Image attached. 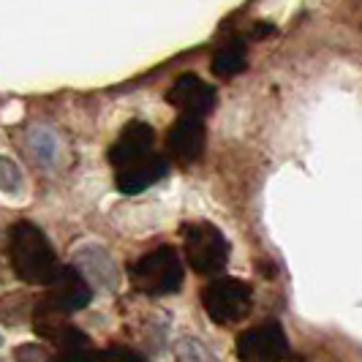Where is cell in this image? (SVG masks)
I'll return each mask as SVG.
<instances>
[{
  "mask_svg": "<svg viewBox=\"0 0 362 362\" xmlns=\"http://www.w3.org/2000/svg\"><path fill=\"white\" fill-rule=\"evenodd\" d=\"M166 101L175 109H180L185 117H204L216 109L218 93L213 85H207L197 74H182L175 79V85L166 90Z\"/></svg>",
  "mask_w": 362,
  "mask_h": 362,
  "instance_id": "7",
  "label": "cell"
},
{
  "mask_svg": "<svg viewBox=\"0 0 362 362\" xmlns=\"http://www.w3.org/2000/svg\"><path fill=\"white\" fill-rule=\"evenodd\" d=\"M79 262L85 264V270H88V275H90L93 281H98V284H104L109 289H115V284H117V270H115L112 256H109L104 248H98V245L82 248V251H79Z\"/></svg>",
  "mask_w": 362,
  "mask_h": 362,
  "instance_id": "12",
  "label": "cell"
},
{
  "mask_svg": "<svg viewBox=\"0 0 362 362\" xmlns=\"http://www.w3.org/2000/svg\"><path fill=\"white\" fill-rule=\"evenodd\" d=\"M47 286H49V291H47L44 303L63 316H69L74 310H82L93 297L88 278L74 267H57Z\"/></svg>",
  "mask_w": 362,
  "mask_h": 362,
  "instance_id": "6",
  "label": "cell"
},
{
  "mask_svg": "<svg viewBox=\"0 0 362 362\" xmlns=\"http://www.w3.org/2000/svg\"><path fill=\"white\" fill-rule=\"evenodd\" d=\"M128 278L134 289L150 297L175 294L182 286V259L177 248L161 245V248L147 251L128 267Z\"/></svg>",
  "mask_w": 362,
  "mask_h": 362,
  "instance_id": "2",
  "label": "cell"
},
{
  "mask_svg": "<svg viewBox=\"0 0 362 362\" xmlns=\"http://www.w3.org/2000/svg\"><path fill=\"white\" fill-rule=\"evenodd\" d=\"M22 172H19V166L11 158H6V156H0V191L3 194H19L22 191Z\"/></svg>",
  "mask_w": 362,
  "mask_h": 362,
  "instance_id": "16",
  "label": "cell"
},
{
  "mask_svg": "<svg viewBox=\"0 0 362 362\" xmlns=\"http://www.w3.org/2000/svg\"><path fill=\"white\" fill-rule=\"evenodd\" d=\"M33 329H36L38 338L49 341V344H57L66 332H69V325H66V316L57 313L54 308H49L44 300L38 303L36 313H33Z\"/></svg>",
  "mask_w": 362,
  "mask_h": 362,
  "instance_id": "14",
  "label": "cell"
},
{
  "mask_svg": "<svg viewBox=\"0 0 362 362\" xmlns=\"http://www.w3.org/2000/svg\"><path fill=\"white\" fill-rule=\"evenodd\" d=\"M204 145H207V131H204V123L199 117H185L182 115L166 134V150L182 166L199 161Z\"/></svg>",
  "mask_w": 362,
  "mask_h": 362,
  "instance_id": "9",
  "label": "cell"
},
{
  "mask_svg": "<svg viewBox=\"0 0 362 362\" xmlns=\"http://www.w3.org/2000/svg\"><path fill=\"white\" fill-rule=\"evenodd\" d=\"M8 259H11V267L19 281L33 284V286H47L57 270V256H54L49 240L30 221H19L11 226Z\"/></svg>",
  "mask_w": 362,
  "mask_h": 362,
  "instance_id": "1",
  "label": "cell"
},
{
  "mask_svg": "<svg viewBox=\"0 0 362 362\" xmlns=\"http://www.w3.org/2000/svg\"><path fill=\"white\" fill-rule=\"evenodd\" d=\"M153 142H156V131L142 120H131L115 139V145L109 147L107 158L115 169H126L131 163H139L147 156H153Z\"/></svg>",
  "mask_w": 362,
  "mask_h": 362,
  "instance_id": "8",
  "label": "cell"
},
{
  "mask_svg": "<svg viewBox=\"0 0 362 362\" xmlns=\"http://www.w3.org/2000/svg\"><path fill=\"white\" fill-rule=\"evenodd\" d=\"M180 235L185 259L199 275H218L229 264V240L218 226L197 221V223H185Z\"/></svg>",
  "mask_w": 362,
  "mask_h": 362,
  "instance_id": "3",
  "label": "cell"
},
{
  "mask_svg": "<svg viewBox=\"0 0 362 362\" xmlns=\"http://www.w3.org/2000/svg\"><path fill=\"white\" fill-rule=\"evenodd\" d=\"M166 172H169V161H166L163 156H158V153H153V156H147L145 161L131 163L126 169H117L115 185H117L120 194L134 197V194L147 191L153 182H158L161 177H166Z\"/></svg>",
  "mask_w": 362,
  "mask_h": 362,
  "instance_id": "10",
  "label": "cell"
},
{
  "mask_svg": "<svg viewBox=\"0 0 362 362\" xmlns=\"http://www.w3.org/2000/svg\"><path fill=\"white\" fill-rule=\"evenodd\" d=\"M245 66H248L245 44L237 41V38L229 41V44H223L216 52V57H213V74H216L218 79H232L240 71H245Z\"/></svg>",
  "mask_w": 362,
  "mask_h": 362,
  "instance_id": "13",
  "label": "cell"
},
{
  "mask_svg": "<svg viewBox=\"0 0 362 362\" xmlns=\"http://www.w3.org/2000/svg\"><path fill=\"white\" fill-rule=\"evenodd\" d=\"M101 362H147V360L142 354L126 349V346H109L107 351H101Z\"/></svg>",
  "mask_w": 362,
  "mask_h": 362,
  "instance_id": "17",
  "label": "cell"
},
{
  "mask_svg": "<svg viewBox=\"0 0 362 362\" xmlns=\"http://www.w3.org/2000/svg\"><path fill=\"white\" fill-rule=\"evenodd\" d=\"M17 360L19 362H49V357H47V351H44L41 346L25 344L17 349Z\"/></svg>",
  "mask_w": 362,
  "mask_h": 362,
  "instance_id": "18",
  "label": "cell"
},
{
  "mask_svg": "<svg viewBox=\"0 0 362 362\" xmlns=\"http://www.w3.org/2000/svg\"><path fill=\"white\" fill-rule=\"evenodd\" d=\"M289 357V338L278 322H262L237 338L240 362H284Z\"/></svg>",
  "mask_w": 362,
  "mask_h": 362,
  "instance_id": "5",
  "label": "cell"
},
{
  "mask_svg": "<svg viewBox=\"0 0 362 362\" xmlns=\"http://www.w3.org/2000/svg\"><path fill=\"white\" fill-rule=\"evenodd\" d=\"M57 354L52 362H101V351H95L90 338L79 329L69 327V332L57 341Z\"/></svg>",
  "mask_w": 362,
  "mask_h": 362,
  "instance_id": "11",
  "label": "cell"
},
{
  "mask_svg": "<svg viewBox=\"0 0 362 362\" xmlns=\"http://www.w3.org/2000/svg\"><path fill=\"white\" fill-rule=\"evenodd\" d=\"M30 150L41 163H52L57 153V139L49 128H38L30 134Z\"/></svg>",
  "mask_w": 362,
  "mask_h": 362,
  "instance_id": "15",
  "label": "cell"
},
{
  "mask_svg": "<svg viewBox=\"0 0 362 362\" xmlns=\"http://www.w3.org/2000/svg\"><path fill=\"white\" fill-rule=\"evenodd\" d=\"M202 305L216 325H237L254 308V291L240 278H216L202 291Z\"/></svg>",
  "mask_w": 362,
  "mask_h": 362,
  "instance_id": "4",
  "label": "cell"
}]
</instances>
